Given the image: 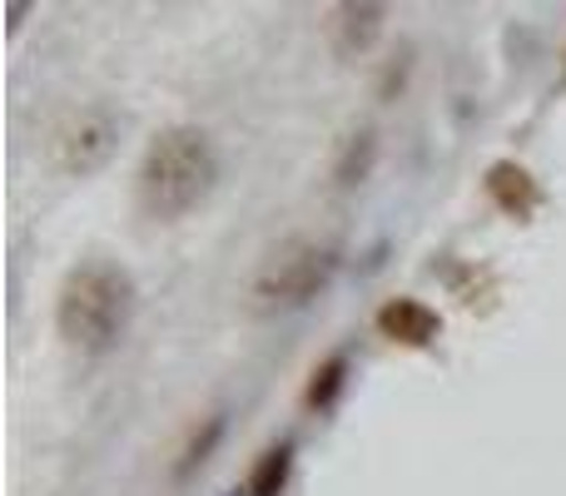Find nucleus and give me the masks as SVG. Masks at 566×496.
Returning a JSON list of instances; mask_svg holds the SVG:
<instances>
[{"instance_id":"nucleus-1","label":"nucleus","mask_w":566,"mask_h":496,"mask_svg":"<svg viewBox=\"0 0 566 496\" xmlns=\"http://www.w3.org/2000/svg\"><path fill=\"white\" fill-rule=\"evenodd\" d=\"M135 318V278L119 263L90 258L80 268H70V278L60 283L55 303V328L75 352H99L119 348V338L129 333Z\"/></svg>"},{"instance_id":"nucleus-2","label":"nucleus","mask_w":566,"mask_h":496,"mask_svg":"<svg viewBox=\"0 0 566 496\" xmlns=\"http://www.w3.org/2000/svg\"><path fill=\"white\" fill-rule=\"evenodd\" d=\"M219 179V155L214 139L195 125H175L149 145L145 165H139V209L159 224L195 214L209 199Z\"/></svg>"},{"instance_id":"nucleus-3","label":"nucleus","mask_w":566,"mask_h":496,"mask_svg":"<svg viewBox=\"0 0 566 496\" xmlns=\"http://www.w3.org/2000/svg\"><path fill=\"white\" fill-rule=\"evenodd\" d=\"M333 273H338V249L333 244H323V239H289V244H279L264 258L249 298H254L259 313L308 308V303L333 283Z\"/></svg>"},{"instance_id":"nucleus-4","label":"nucleus","mask_w":566,"mask_h":496,"mask_svg":"<svg viewBox=\"0 0 566 496\" xmlns=\"http://www.w3.org/2000/svg\"><path fill=\"white\" fill-rule=\"evenodd\" d=\"M119 115L109 105H80L50 129V165L70 179H85L105 169L119 149Z\"/></svg>"},{"instance_id":"nucleus-5","label":"nucleus","mask_w":566,"mask_h":496,"mask_svg":"<svg viewBox=\"0 0 566 496\" xmlns=\"http://www.w3.org/2000/svg\"><path fill=\"white\" fill-rule=\"evenodd\" d=\"M382 20H388V0H338L328 10V50L338 60H358L378 45Z\"/></svg>"},{"instance_id":"nucleus-6","label":"nucleus","mask_w":566,"mask_h":496,"mask_svg":"<svg viewBox=\"0 0 566 496\" xmlns=\"http://www.w3.org/2000/svg\"><path fill=\"white\" fill-rule=\"evenodd\" d=\"M378 333L392 342H402V348H428V342L442 333V318L418 298H392L378 308Z\"/></svg>"},{"instance_id":"nucleus-7","label":"nucleus","mask_w":566,"mask_h":496,"mask_svg":"<svg viewBox=\"0 0 566 496\" xmlns=\"http://www.w3.org/2000/svg\"><path fill=\"white\" fill-rule=\"evenodd\" d=\"M488 194L497 199L507 214H517V219H527L532 209H537V184H532V175L522 165H492Z\"/></svg>"},{"instance_id":"nucleus-8","label":"nucleus","mask_w":566,"mask_h":496,"mask_svg":"<svg viewBox=\"0 0 566 496\" xmlns=\"http://www.w3.org/2000/svg\"><path fill=\"white\" fill-rule=\"evenodd\" d=\"M283 477H289V447H274V452H264V462H259V472H254V496H279L283 487Z\"/></svg>"}]
</instances>
